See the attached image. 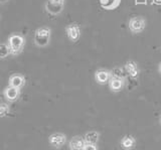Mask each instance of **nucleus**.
Returning a JSON list of instances; mask_svg holds the SVG:
<instances>
[{
	"mask_svg": "<svg viewBox=\"0 0 161 150\" xmlns=\"http://www.w3.org/2000/svg\"><path fill=\"white\" fill-rule=\"evenodd\" d=\"M100 137L101 133L99 131H96V130H91V131H88L84 135L85 142L91 144H98L100 141Z\"/></svg>",
	"mask_w": 161,
	"mask_h": 150,
	"instance_id": "ddd939ff",
	"label": "nucleus"
},
{
	"mask_svg": "<svg viewBox=\"0 0 161 150\" xmlns=\"http://www.w3.org/2000/svg\"><path fill=\"white\" fill-rule=\"evenodd\" d=\"M83 150H99V147L97 144H91V143H86Z\"/></svg>",
	"mask_w": 161,
	"mask_h": 150,
	"instance_id": "6ab92c4d",
	"label": "nucleus"
},
{
	"mask_svg": "<svg viewBox=\"0 0 161 150\" xmlns=\"http://www.w3.org/2000/svg\"><path fill=\"white\" fill-rule=\"evenodd\" d=\"M124 69L126 71V74H127L131 79L136 80L140 76V69H139L138 64L135 61H132V59H131V61L126 62Z\"/></svg>",
	"mask_w": 161,
	"mask_h": 150,
	"instance_id": "0eeeda50",
	"label": "nucleus"
},
{
	"mask_svg": "<svg viewBox=\"0 0 161 150\" xmlns=\"http://www.w3.org/2000/svg\"><path fill=\"white\" fill-rule=\"evenodd\" d=\"M25 39L20 34H11L8 38V46L10 47V53L13 56L20 53L24 47Z\"/></svg>",
	"mask_w": 161,
	"mask_h": 150,
	"instance_id": "f03ea898",
	"label": "nucleus"
},
{
	"mask_svg": "<svg viewBox=\"0 0 161 150\" xmlns=\"http://www.w3.org/2000/svg\"><path fill=\"white\" fill-rule=\"evenodd\" d=\"M158 72H159V74L161 75V62H160L159 64H158Z\"/></svg>",
	"mask_w": 161,
	"mask_h": 150,
	"instance_id": "aec40b11",
	"label": "nucleus"
},
{
	"mask_svg": "<svg viewBox=\"0 0 161 150\" xmlns=\"http://www.w3.org/2000/svg\"><path fill=\"white\" fill-rule=\"evenodd\" d=\"M95 81L99 85H107L111 79V71L106 69H99L95 72Z\"/></svg>",
	"mask_w": 161,
	"mask_h": 150,
	"instance_id": "6e6552de",
	"label": "nucleus"
},
{
	"mask_svg": "<svg viewBox=\"0 0 161 150\" xmlns=\"http://www.w3.org/2000/svg\"><path fill=\"white\" fill-rule=\"evenodd\" d=\"M120 3V0H101V5L104 9H114Z\"/></svg>",
	"mask_w": 161,
	"mask_h": 150,
	"instance_id": "2eb2a0df",
	"label": "nucleus"
},
{
	"mask_svg": "<svg viewBox=\"0 0 161 150\" xmlns=\"http://www.w3.org/2000/svg\"><path fill=\"white\" fill-rule=\"evenodd\" d=\"M9 110L10 109L7 104H5V103L0 104V118L6 116V115L9 113Z\"/></svg>",
	"mask_w": 161,
	"mask_h": 150,
	"instance_id": "a211bd4d",
	"label": "nucleus"
},
{
	"mask_svg": "<svg viewBox=\"0 0 161 150\" xmlns=\"http://www.w3.org/2000/svg\"><path fill=\"white\" fill-rule=\"evenodd\" d=\"M25 84V79L23 76L19 74H15L12 75L11 77L9 78V86L14 87V88H18L21 89Z\"/></svg>",
	"mask_w": 161,
	"mask_h": 150,
	"instance_id": "4468645a",
	"label": "nucleus"
},
{
	"mask_svg": "<svg viewBox=\"0 0 161 150\" xmlns=\"http://www.w3.org/2000/svg\"><path fill=\"white\" fill-rule=\"evenodd\" d=\"M108 86H109V89L111 90V92L119 93V92L122 91V90L124 89V87H125V80L111 77Z\"/></svg>",
	"mask_w": 161,
	"mask_h": 150,
	"instance_id": "1a4fd4ad",
	"label": "nucleus"
},
{
	"mask_svg": "<svg viewBox=\"0 0 161 150\" xmlns=\"http://www.w3.org/2000/svg\"><path fill=\"white\" fill-rule=\"evenodd\" d=\"M48 142L54 148H62L67 143V135L60 132L53 133L48 137Z\"/></svg>",
	"mask_w": 161,
	"mask_h": 150,
	"instance_id": "423d86ee",
	"label": "nucleus"
},
{
	"mask_svg": "<svg viewBox=\"0 0 161 150\" xmlns=\"http://www.w3.org/2000/svg\"><path fill=\"white\" fill-rule=\"evenodd\" d=\"M159 123H160V126H161V115H160V117H159Z\"/></svg>",
	"mask_w": 161,
	"mask_h": 150,
	"instance_id": "412c9836",
	"label": "nucleus"
},
{
	"mask_svg": "<svg viewBox=\"0 0 161 150\" xmlns=\"http://www.w3.org/2000/svg\"><path fill=\"white\" fill-rule=\"evenodd\" d=\"M125 69H123L120 67H116L114 69H111V76L114 78H119V79H124L126 80V73Z\"/></svg>",
	"mask_w": 161,
	"mask_h": 150,
	"instance_id": "dca6fc26",
	"label": "nucleus"
},
{
	"mask_svg": "<svg viewBox=\"0 0 161 150\" xmlns=\"http://www.w3.org/2000/svg\"><path fill=\"white\" fill-rule=\"evenodd\" d=\"M85 144H86V142H85L84 136L77 135V136H74L69 140V147L70 150H83Z\"/></svg>",
	"mask_w": 161,
	"mask_h": 150,
	"instance_id": "9b49d317",
	"label": "nucleus"
},
{
	"mask_svg": "<svg viewBox=\"0 0 161 150\" xmlns=\"http://www.w3.org/2000/svg\"><path fill=\"white\" fill-rule=\"evenodd\" d=\"M10 53H10V47L8 44H5V43L0 44V58H7Z\"/></svg>",
	"mask_w": 161,
	"mask_h": 150,
	"instance_id": "f3484780",
	"label": "nucleus"
},
{
	"mask_svg": "<svg viewBox=\"0 0 161 150\" xmlns=\"http://www.w3.org/2000/svg\"><path fill=\"white\" fill-rule=\"evenodd\" d=\"M3 94H4L5 98H6V100H8V101H10V102H13V101H16V100L19 98L20 89L8 86L6 89L4 90Z\"/></svg>",
	"mask_w": 161,
	"mask_h": 150,
	"instance_id": "f8f14e48",
	"label": "nucleus"
},
{
	"mask_svg": "<svg viewBox=\"0 0 161 150\" xmlns=\"http://www.w3.org/2000/svg\"><path fill=\"white\" fill-rule=\"evenodd\" d=\"M44 7L47 13L52 15H58L64 10V0H47Z\"/></svg>",
	"mask_w": 161,
	"mask_h": 150,
	"instance_id": "20e7f679",
	"label": "nucleus"
},
{
	"mask_svg": "<svg viewBox=\"0 0 161 150\" xmlns=\"http://www.w3.org/2000/svg\"><path fill=\"white\" fill-rule=\"evenodd\" d=\"M65 32L70 42H78L80 37V27L77 22L69 23V25L65 27Z\"/></svg>",
	"mask_w": 161,
	"mask_h": 150,
	"instance_id": "39448f33",
	"label": "nucleus"
},
{
	"mask_svg": "<svg viewBox=\"0 0 161 150\" xmlns=\"http://www.w3.org/2000/svg\"><path fill=\"white\" fill-rule=\"evenodd\" d=\"M120 146L124 150H132L136 147V139L132 135H125L120 140Z\"/></svg>",
	"mask_w": 161,
	"mask_h": 150,
	"instance_id": "9d476101",
	"label": "nucleus"
},
{
	"mask_svg": "<svg viewBox=\"0 0 161 150\" xmlns=\"http://www.w3.org/2000/svg\"><path fill=\"white\" fill-rule=\"evenodd\" d=\"M128 27L133 34L141 33L146 27V19L142 16L131 17L128 21Z\"/></svg>",
	"mask_w": 161,
	"mask_h": 150,
	"instance_id": "7ed1b4c3",
	"label": "nucleus"
},
{
	"mask_svg": "<svg viewBox=\"0 0 161 150\" xmlns=\"http://www.w3.org/2000/svg\"><path fill=\"white\" fill-rule=\"evenodd\" d=\"M52 36V31L47 26L37 28L34 32V43L39 47H44L48 46Z\"/></svg>",
	"mask_w": 161,
	"mask_h": 150,
	"instance_id": "f257e3e1",
	"label": "nucleus"
}]
</instances>
